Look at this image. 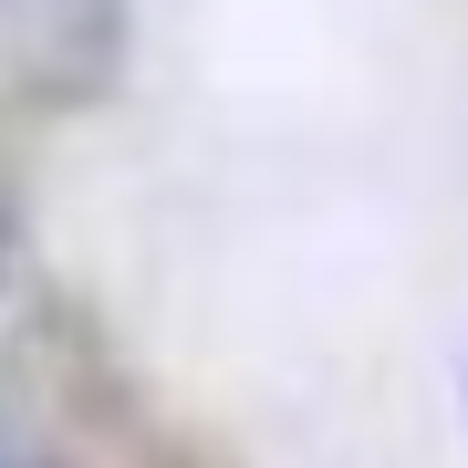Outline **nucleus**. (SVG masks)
Returning <instances> with one entry per match:
<instances>
[]
</instances>
